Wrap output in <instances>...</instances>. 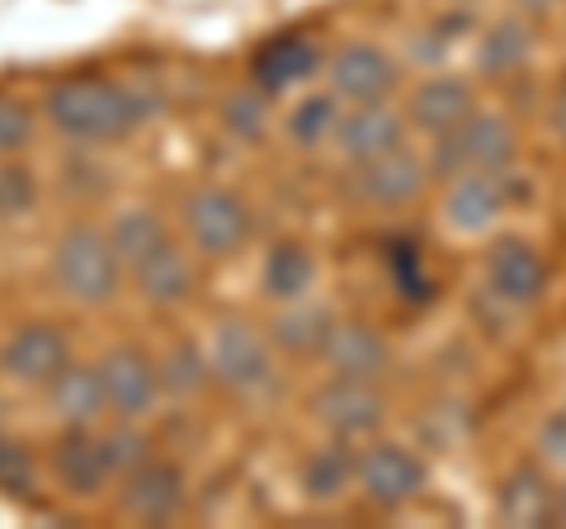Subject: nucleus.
<instances>
[{
	"mask_svg": "<svg viewBox=\"0 0 566 529\" xmlns=\"http://www.w3.org/2000/svg\"><path fill=\"white\" fill-rule=\"evenodd\" d=\"M322 355H326V364L335 369V374L374 378V383L387 374V364H392V350H387V341L368 322H335L326 345H322Z\"/></svg>",
	"mask_w": 566,
	"mask_h": 529,
	"instance_id": "nucleus-20",
	"label": "nucleus"
},
{
	"mask_svg": "<svg viewBox=\"0 0 566 529\" xmlns=\"http://www.w3.org/2000/svg\"><path fill=\"white\" fill-rule=\"evenodd\" d=\"M156 100L151 91L114 76H95V72H76L48 85L43 95V114L71 143H114V137L142 128L147 118H156Z\"/></svg>",
	"mask_w": 566,
	"mask_h": 529,
	"instance_id": "nucleus-1",
	"label": "nucleus"
},
{
	"mask_svg": "<svg viewBox=\"0 0 566 529\" xmlns=\"http://www.w3.org/2000/svg\"><path fill=\"white\" fill-rule=\"evenodd\" d=\"M128 274H133L137 293L147 298L151 308H180L185 298L193 293V284H199L189 251H185V246H175L170 237L161 246H151V251L142 256L137 264H128Z\"/></svg>",
	"mask_w": 566,
	"mask_h": 529,
	"instance_id": "nucleus-17",
	"label": "nucleus"
},
{
	"mask_svg": "<svg viewBox=\"0 0 566 529\" xmlns=\"http://www.w3.org/2000/svg\"><path fill=\"white\" fill-rule=\"evenodd\" d=\"M553 478L543 473V464L524 458L501 478L495 487V516L515 529H538V525H553Z\"/></svg>",
	"mask_w": 566,
	"mask_h": 529,
	"instance_id": "nucleus-18",
	"label": "nucleus"
},
{
	"mask_svg": "<svg viewBox=\"0 0 566 529\" xmlns=\"http://www.w3.org/2000/svg\"><path fill=\"white\" fill-rule=\"evenodd\" d=\"M331 326H335V312L326 303H312V298H293V303H279L274 312V322H270V345L283 350V355H297V360H307V355H322V345L331 336Z\"/></svg>",
	"mask_w": 566,
	"mask_h": 529,
	"instance_id": "nucleus-23",
	"label": "nucleus"
},
{
	"mask_svg": "<svg viewBox=\"0 0 566 529\" xmlns=\"http://www.w3.org/2000/svg\"><path fill=\"white\" fill-rule=\"evenodd\" d=\"M354 468H359V449H354V439H326V445H316L303 464H297V487H303L307 501H340L345 491L354 487Z\"/></svg>",
	"mask_w": 566,
	"mask_h": 529,
	"instance_id": "nucleus-24",
	"label": "nucleus"
},
{
	"mask_svg": "<svg viewBox=\"0 0 566 529\" xmlns=\"http://www.w3.org/2000/svg\"><path fill=\"white\" fill-rule=\"evenodd\" d=\"M212 383H222L232 397H260L274 387V345L245 317H222L208 341Z\"/></svg>",
	"mask_w": 566,
	"mask_h": 529,
	"instance_id": "nucleus-4",
	"label": "nucleus"
},
{
	"mask_svg": "<svg viewBox=\"0 0 566 529\" xmlns=\"http://www.w3.org/2000/svg\"><path fill=\"white\" fill-rule=\"evenodd\" d=\"M71 364V336L57 322H24L0 341V374L20 387H48Z\"/></svg>",
	"mask_w": 566,
	"mask_h": 529,
	"instance_id": "nucleus-8",
	"label": "nucleus"
},
{
	"mask_svg": "<svg viewBox=\"0 0 566 529\" xmlns=\"http://www.w3.org/2000/svg\"><path fill=\"white\" fill-rule=\"evenodd\" d=\"M48 407L62 426H99L109 416V402H104V383H99V369L95 364H76L71 360L57 378L48 387Z\"/></svg>",
	"mask_w": 566,
	"mask_h": 529,
	"instance_id": "nucleus-21",
	"label": "nucleus"
},
{
	"mask_svg": "<svg viewBox=\"0 0 566 529\" xmlns=\"http://www.w3.org/2000/svg\"><path fill=\"white\" fill-rule=\"evenodd\" d=\"M39 458H33V449L24 445V439H14L0 431V497H14V501H33L39 497Z\"/></svg>",
	"mask_w": 566,
	"mask_h": 529,
	"instance_id": "nucleus-30",
	"label": "nucleus"
},
{
	"mask_svg": "<svg viewBox=\"0 0 566 529\" xmlns=\"http://www.w3.org/2000/svg\"><path fill=\"white\" fill-rule=\"evenodd\" d=\"M166 237L170 232H166V222H161L156 208H123V214L109 222V241H114V251L123 260V274H128V264H137L151 246H161Z\"/></svg>",
	"mask_w": 566,
	"mask_h": 529,
	"instance_id": "nucleus-28",
	"label": "nucleus"
},
{
	"mask_svg": "<svg viewBox=\"0 0 566 529\" xmlns=\"http://www.w3.org/2000/svg\"><path fill=\"white\" fill-rule=\"evenodd\" d=\"M553 118H557V128L566 133V81H562V91H557V110H553Z\"/></svg>",
	"mask_w": 566,
	"mask_h": 529,
	"instance_id": "nucleus-39",
	"label": "nucleus"
},
{
	"mask_svg": "<svg viewBox=\"0 0 566 529\" xmlns=\"http://www.w3.org/2000/svg\"><path fill=\"white\" fill-rule=\"evenodd\" d=\"M510 6H515L520 14H547V10H557L562 0H510Z\"/></svg>",
	"mask_w": 566,
	"mask_h": 529,
	"instance_id": "nucleus-37",
	"label": "nucleus"
},
{
	"mask_svg": "<svg viewBox=\"0 0 566 529\" xmlns=\"http://www.w3.org/2000/svg\"><path fill=\"white\" fill-rule=\"evenodd\" d=\"M472 110H476V91H472V81H463V76H424L411 91V100H406V118H411V128L430 133V137L458 128Z\"/></svg>",
	"mask_w": 566,
	"mask_h": 529,
	"instance_id": "nucleus-19",
	"label": "nucleus"
},
{
	"mask_svg": "<svg viewBox=\"0 0 566 529\" xmlns=\"http://www.w3.org/2000/svg\"><path fill=\"white\" fill-rule=\"evenodd\" d=\"M189 501V487H185V468L170 464V458L151 454L147 464H137L133 473H123V487H118V510L128 520L142 525H166L185 510Z\"/></svg>",
	"mask_w": 566,
	"mask_h": 529,
	"instance_id": "nucleus-10",
	"label": "nucleus"
},
{
	"mask_svg": "<svg viewBox=\"0 0 566 529\" xmlns=\"http://www.w3.org/2000/svg\"><path fill=\"white\" fill-rule=\"evenodd\" d=\"M104 439V458H109V473L114 478H123V473H133L137 464H147V458L156 454L151 435L137 426V421H114L109 431H99Z\"/></svg>",
	"mask_w": 566,
	"mask_h": 529,
	"instance_id": "nucleus-33",
	"label": "nucleus"
},
{
	"mask_svg": "<svg viewBox=\"0 0 566 529\" xmlns=\"http://www.w3.org/2000/svg\"><path fill=\"white\" fill-rule=\"evenodd\" d=\"M335 118H340V100H335L331 91H326V95H303L289 114H283V133H289V143H297L303 152H312V147L331 143Z\"/></svg>",
	"mask_w": 566,
	"mask_h": 529,
	"instance_id": "nucleus-29",
	"label": "nucleus"
},
{
	"mask_svg": "<svg viewBox=\"0 0 566 529\" xmlns=\"http://www.w3.org/2000/svg\"><path fill=\"white\" fill-rule=\"evenodd\" d=\"M510 162H515V128L501 114L472 110L458 128L434 137V152L424 162V170L439 175V180H453V175H468V170L501 175Z\"/></svg>",
	"mask_w": 566,
	"mask_h": 529,
	"instance_id": "nucleus-3",
	"label": "nucleus"
},
{
	"mask_svg": "<svg viewBox=\"0 0 566 529\" xmlns=\"http://www.w3.org/2000/svg\"><path fill=\"white\" fill-rule=\"evenodd\" d=\"M52 284L76 308H109L123 289V260L109 232H99L91 222L66 227L52 246Z\"/></svg>",
	"mask_w": 566,
	"mask_h": 529,
	"instance_id": "nucleus-2",
	"label": "nucleus"
},
{
	"mask_svg": "<svg viewBox=\"0 0 566 529\" xmlns=\"http://www.w3.org/2000/svg\"><path fill=\"white\" fill-rule=\"evenodd\" d=\"M222 128L237 137V143H264V133H270V104H264V91H232L222 100Z\"/></svg>",
	"mask_w": 566,
	"mask_h": 529,
	"instance_id": "nucleus-31",
	"label": "nucleus"
},
{
	"mask_svg": "<svg viewBox=\"0 0 566 529\" xmlns=\"http://www.w3.org/2000/svg\"><path fill=\"white\" fill-rule=\"evenodd\" d=\"M501 208H505L501 175H486V170L453 175V185L444 194V222L453 232H486L501 218Z\"/></svg>",
	"mask_w": 566,
	"mask_h": 529,
	"instance_id": "nucleus-22",
	"label": "nucleus"
},
{
	"mask_svg": "<svg viewBox=\"0 0 566 529\" xmlns=\"http://www.w3.org/2000/svg\"><path fill=\"white\" fill-rule=\"evenodd\" d=\"M538 454L547 458V464H566V407L543 421V431H538Z\"/></svg>",
	"mask_w": 566,
	"mask_h": 529,
	"instance_id": "nucleus-36",
	"label": "nucleus"
},
{
	"mask_svg": "<svg viewBox=\"0 0 566 529\" xmlns=\"http://www.w3.org/2000/svg\"><path fill=\"white\" fill-rule=\"evenodd\" d=\"M312 416L316 426L335 439H374L387 421V397L374 378H345L335 374L331 383H322L312 393Z\"/></svg>",
	"mask_w": 566,
	"mask_h": 529,
	"instance_id": "nucleus-6",
	"label": "nucleus"
},
{
	"mask_svg": "<svg viewBox=\"0 0 566 529\" xmlns=\"http://www.w3.org/2000/svg\"><path fill=\"white\" fill-rule=\"evenodd\" d=\"M387 274H392L397 298H406L411 308H424L434 298V279H430V270H424V260H420V251L411 241L387 246Z\"/></svg>",
	"mask_w": 566,
	"mask_h": 529,
	"instance_id": "nucleus-32",
	"label": "nucleus"
},
{
	"mask_svg": "<svg viewBox=\"0 0 566 529\" xmlns=\"http://www.w3.org/2000/svg\"><path fill=\"white\" fill-rule=\"evenodd\" d=\"M33 208H39V175L6 156L0 162V222H20Z\"/></svg>",
	"mask_w": 566,
	"mask_h": 529,
	"instance_id": "nucleus-34",
	"label": "nucleus"
},
{
	"mask_svg": "<svg viewBox=\"0 0 566 529\" xmlns=\"http://www.w3.org/2000/svg\"><path fill=\"white\" fill-rule=\"evenodd\" d=\"M326 76H331V95L345 100V104H368V100H387L401 81V66L387 48L378 43H340L326 62Z\"/></svg>",
	"mask_w": 566,
	"mask_h": 529,
	"instance_id": "nucleus-11",
	"label": "nucleus"
},
{
	"mask_svg": "<svg viewBox=\"0 0 566 529\" xmlns=\"http://www.w3.org/2000/svg\"><path fill=\"white\" fill-rule=\"evenodd\" d=\"M354 483L374 506L382 510H397V506H411L424 483H430V473H424V458L411 449V445H368L359 454V468H354Z\"/></svg>",
	"mask_w": 566,
	"mask_h": 529,
	"instance_id": "nucleus-9",
	"label": "nucleus"
},
{
	"mask_svg": "<svg viewBox=\"0 0 566 529\" xmlns=\"http://www.w3.org/2000/svg\"><path fill=\"white\" fill-rule=\"evenodd\" d=\"M316 72H322V48H316L303 29H283L274 39H264L251 58V81L264 95H283L307 85Z\"/></svg>",
	"mask_w": 566,
	"mask_h": 529,
	"instance_id": "nucleus-15",
	"label": "nucleus"
},
{
	"mask_svg": "<svg viewBox=\"0 0 566 529\" xmlns=\"http://www.w3.org/2000/svg\"><path fill=\"white\" fill-rule=\"evenodd\" d=\"M528 58H534V29H528L524 20H515V14H505V20H495V24H486L482 33H476L472 62L486 81H505V76L524 72Z\"/></svg>",
	"mask_w": 566,
	"mask_h": 529,
	"instance_id": "nucleus-25",
	"label": "nucleus"
},
{
	"mask_svg": "<svg viewBox=\"0 0 566 529\" xmlns=\"http://www.w3.org/2000/svg\"><path fill=\"white\" fill-rule=\"evenodd\" d=\"M486 289L515 308H534L547 289V260L524 237H501L486 251Z\"/></svg>",
	"mask_w": 566,
	"mask_h": 529,
	"instance_id": "nucleus-16",
	"label": "nucleus"
},
{
	"mask_svg": "<svg viewBox=\"0 0 566 529\" xmlns=\"http://www.w3.org/2000/svg\"><path fill=\"white\" fill-rule=\"evenodd\" d=\"M33 143V110L20 95H0V162Z\"/></svg>",
	"mask_w": 566,
	"mask_h": 529,
	"instance_id": "nucleus-35",
	"label": "nucleus"
},
{
	"mask_svg": "<svg viewBox=\"0 0 566 529\" xmlns=\"http://www.w3.org/2000/svg\"><path fill=\"white\" fill-rule=\"evenodd\" d=\"M331 143L349 166H364V162H374V156L406 143V118L387 100L354 104V110H340V118H335Z\"/></svg>",
	"mask_w": 566,
	"mask_h": 529,
	"instance_id": "nucleus-13",
	"label": "nucleus"
},
{
	"mask_svg": "<svg viewBox=\"0 0 566 529\" xmlns=\"http://www.w3.org/2000/svg\"><path fill=\"white\" fill-rule=\"evenodd\" d=\"M99 383L104 402H109L114 421H142L151 416V407L161 402V378H156V360L142 345H109L99 355Z\"/></svg>",
	"mask_w": 566,
	"mask_h": 529,
	"instance_id": "nucleus-7",
	"label": "nucleus"
},
{
	"mask_svg": "<svg viewBox=\"0 0 566 529\" xmlns=\"http://www.w3.org/2000/svg\"><path fill=\"white\" fill-rule=\"evenodd\" d=\"M180 222H185V237L193 241V251L212 256V260L241 251V246L251 241V232H255L251 208H245L237 194L222 189V185L189 189V199L180 208Z\"/></svg>",
	"mask_w": 566,
	"mask_h": 529,
	"instance_id": "nucleus-5",
	"label": "nucleus"
},
{
	"mask_svg": "<svg viewBox=\"0 0 566 529\" xmlns=\"http://www.w3.org/2000/svg\"><path fill=\"white\" fill-rule=\"evenodd\" d=\"M48 468H52V478H57V487L76 501H91L114 483L99 426H62V435L52 439Z\"/></svg>",
	"mask_w": 566,
	"mask_h": 529,
	"instance_id": "nucleus-12",
	"label": "nucleus"
},
{
	"mask_svg": "<svg viewBox=\"0 0 566 529\" xmlns=\"http://www.w3.org/2000/svg\"><path fill=\"white\" fill-rule=\"evenodd\" d=\"M424 180H430V170H424V162L406 143L354 166V189H359V199L368 208H411L424 194Z\"/></svg>",
	"mask_w": 566,
	"mask_h": 529,
	"instance_id": "nucleus-14",
	"label": "nucleus"
},
{
	"mask_svg": "<svg viewBox=\"0 0 566 529\" xmlns=\"http://www.w3.org/2000/svg\"><path fill=\"white\" fill-rule=\"evenodd\" d=\"M156 378H161V393H170V397H199L203 387L212 383V369H208V350L199 345V341H189V336H180V341H170L166 350H161V360H156Z\"/></svg>",
	"mask_w": 566,
	"mask_h": 529,
	"instance_id": "nucleus-27",
	"label": "nucleus"
},
{
	"mask_svg": "<svg viewBox=\"0 0 566 529\" xmlns=\"http://www.w3.org/2000/svg\"><path fill=\"white\" fill-rule=\"evenodd\" d=\"M553 525H562V529H566V483L553 491Z\"/></svg>",
	"mask_w": 566,
	"mask_h": 529,
	"instance_id": "nucleus-38",
	"label": "nucleus"
},
{
	"mask_svg": "<svg viewBox=\"0 0 566 529\" xmlns=\"http://www.w3.org/2000/svg\"><path fill=\"white\" fill-rule=\"evenodd\" d=\"M316 284V256L303 241H274L270 256L260 264V289L274 303H293V298H307V289Z\"/></svg>",
	"mask_w": 566,
	"mask_h": 529,
	"instance_id": "nucleus-26",
	"label": "nucleus"
}]
</instances>
